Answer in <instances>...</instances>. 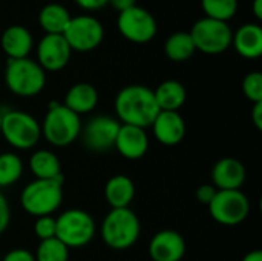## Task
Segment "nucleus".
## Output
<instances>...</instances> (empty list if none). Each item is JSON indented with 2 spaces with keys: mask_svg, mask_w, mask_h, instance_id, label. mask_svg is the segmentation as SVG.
<instances>
[{
  "mask_svg": "<svg viewBox=\"0 0 262 261\" xmlns=\"http://www.w3.org/2000/svg\"><path fill=\"white\" fill-rule=\"evenodd\" d=\"M115 112L121 120V125L146 129L152 126L160 108L150 88L143 85H129L117 94Z\"/></svg>",
  "mask_w": 262,
  "mask_h": 261,
  "instance_id": "1",
  "label": "nucleus"
},
{
  "mask_svg": "<svg viewBox=\"0 0 262 261\" xmlns=\"http://www.w3.org/2000/svg\"><path fill=\"white\" fill-rule=\"evenodd\" d=\"M140 220L129 208L112 209L103 220L101 238L115 251H126L132 248L140 237Z\"/></svg>",
  "mask_w": 262,
  "mask_h": 261,
  "instance_id": "2",
  "label": "nucleus"
},
{
  "mask_svg": "<svg viewBox=\"0 0 262 261\" xmlns=\"http://www.w3.org/2000/svg\"><path fill=\"white\" fill-rule=\"evenodd\" d=\"M5 82L12 94L20 97H34L43 91L46 85V74L43 68L29 57L8 58Z\"/></svg>",
  "mask_w": 262,
  "mask_h": 261,
  "instance_id": "3",
  "label": "nucleus"
},
{
  "mask_svg": "<svg viewBox=\"0 0 262 261\" xmlns=\"http://www.w3.org/2000/svg\"><path fill=\"white\" fill-rule=\"evenodd\" d=\"M63 200V180H38L26 185L20 195L25 212L34 217L52 215Z\"/></svg>",
  "mask_w": 262,
  "mask_h": 261,
  "instance_id": "4",
  "label": "nucleus"
},
{
  "mask_svg": "<svg viewBox=\"0 0 262 261\" xmlns=\"http://www.w3.org/2000/svg\"><path fill=\"white\" fill-rule=\"evenodd\" d=\"M40 128L43 137L52 146L63 148L77 140L81 131V120L80 115L68 109L64 105L51 103Z\"/></svg>",
  "mask_w": 262,
  "mask_h": 261,
  "instance_id": "5",
  "label": "nucleus"
},
{
  "mask_svg": "<svg viewBox=\"0 0 262 261\" xmlns=\"http://www.w3.org/2000/svg\"><path fill=\"white\" fill-rule=\"evenodd\" d=\"M95 235V222L83 209H68L55 218V238L68 249L83 248Z\"/></svg>",
  "mask_w": 262,
  "mask_h": 261,
  "instance_id": "6",
  "label": "nucleus"
},
{
  "mask_svg": "<svg viewBox=\"0 0 262 261\" xmlns=\"http://www.w3.org/2000/svg\"><path fill=\"white\" fill-rule=\"evenodd\" d=\"M196 51L204 54H221L232 46L233 31L227 22L203 17L189 31Z\"/></svg>",
  "mask_w": 262,
  "mask_h": 261,
  "instance_id": "7",
  "label": "nucleus"
},
{
  "mask_svg": "<svg viewBox=\"0 0 262 261\" xmlns=\"http://www.w3.org/2000/svg\"><path fill=\"white\" fill-rule=\"evenodd\" d=\"M5 140L17 149H31L41 137L40 123L23 111H8L2 117V132Z\"/></svg>",
  "mask_w": 262,
  "mask_h": 261,
  "instance_id": "8",
  "label": "nucleus"
},
{
  "mask_svg": "<svg viewBox=\"0 0 262 261\" xmlns=\"http://www.w3.org/2000/svg\"><path fill=\"white\" fill-rule=\"evenodd\" d=\"M209 212L215 222L224 226L241 225L250 212V202L241 189L216 191L209 203Z\"/></svg>",
  "mask_w": 262,
  "mask_h": 261,
  "instance_id": "9",
  "label": "nucleus"
},
{
  "mask_svg": "<svg viewBox=\"0 0 262 261\" xmlns=\"http://www.w3.org/2000/svg\"><path fill=\"white\" fill-rule=\"evenodd\" d=\"M69 48L78 52H89L98 48L104 38V28L92 15L83 14L71 17L68 28L63 32Z\"/></svg>",
  "mask_w": 262,
  "mask_h": 261,
  "instance_id": "10",
  "label": "nucleus"
},
{
  "mask_svg": "<svg viewBox=\"0 0 262 261\" xmlns=\"http://www.w3.org/2000/svg\"><path fill=\"white\" fill-rule=\"evenodd\" d=\"M117 26L126 40L140 45L150 42L158 31V25L152 12L138 5L120 12Z\"/></svg>",
  "mask_w": 262,
  "mask_h": 261,
  "instance_id": "11",
  "label": "nucleus"
},
{
  "mask_svg": "<svg viewBox=\"0 0 262 261\" xmlns=\"http://www.w3.org/2000/svg\"><path fill=\"white\" fill-rule=\"evenodd\" d=\"M121 123L107 115H97L91 118L80 131L83 145L92 152H106L115 146Z\"/></svg>",
  "mask_w": 262,
  "mask_h": 261,
  "instance_id": "12",
  "label": "nucleus"
},
{
  "mask_svg": "<svg viewBox=\"0 0 262 261\" xmlns=\"http://www.w3.org/2000/svg\"><path fill=\"white\" fill-rule=\"evenodd\" d=\"M72 49L63 34H45L37 45V63L43 71H61L71 60Z\"/></svg>",
  "mask_w": 262,
  "mask_h": 261,
  "instance_id": "13",
  "label": "nucleus"
},
{
  "mask_svg": "<svg viewBox=\"0 0 262 261\" xmlns=\"http://www.w3.org/2000/svg\"><path fill=\"white\" fill-rule=\"evenodd\" d=\"M186 254L183 235L172 229L157 232L149 243V255L154 261H181Z\"/></svg>",
  "mask_w": 262,
  "mask_h": 261,
  "instance_id": "14",
  "label": "nucleus"
},
{
  "mask_svg": "<svg viewBox=\"0 0 262 261\" xmlns=\"http://www.w3.org/2000/svg\"><path fill=\"white\" fill-rule=\"evenodd\" d=\"M212 182L218 191H236L246 182V168L238 158H221L212 168Z\"/></svg>",
  "mask_w": 262,
  "mask_h": 261,
  "instance_id": "15",
  "label": "nucleus"
},
{
  "mask_svg": "<svg viewBox=\"0 0 262 261\" xmlns=\"http://www.w3.org/2000/svg\"><path fill=\"white\" fill-rule=\"evenodd\" d=\"M152 128L155 138L166 146L178 145L186 135V123L178 111H160Z\"/></svg>",
  "mask_w": 262,
  "mask_h": 261,
  "instance_id": "16",
  "label": "nucleus"
},
{
  "mask_svg": "<svg viewBox=\"0 0 262 261\" xmlns=\"http://www.w3.org/2000/svg\"><path fill=\"white\" fill-rule=\"evenodd\" d=\"M114 148L124 158L138 160L147 152L149 138H147V134L144 129L130 126V125H121Z\"/></svg>",
  "mask_w": 262,
  "mask_h": 261,
  "instance_id": "17",
  "label": "nucleus"
},
{
  "mask_svg": "<svg viewBox=\"0 0 262 261\" xmlns=\"http://www.w3.org/2000/svg\"><path fill=\"white\" fill-rule=\"evenodd\" d=\"M0 46L8 58H26L34 46V38L21 25L8 26L0 37Z\"/></svg>",
  "mask_w": 262,
  "mask_h": 261,
  "instance_id": "18",
  "label": "nucleus"
},
{
  "mask_svg": "<svg viewBox=\"0 0 262 261\" xmlns=\"http://www.w3.org/2000/svg\"><path fill=\"white\" fill-rule=\"evenodd\" d=\"M232 45L244 58H258L262 54V28L256 23H246L233 32Z\"/></svg>",
  "mask_w": 262,
  "mask_h": 261,
  "instance_id": "19",
  "label": "nucleus"
},
{
  "mask_svg": "<svg viewBox=\"0 0 262 261\" xmlns=\"http://www.w3.org/2000/svg\"><path fill=\"white\" fill-rule=\"evenodd\" d=\"M98 103V92L91 83H75L64 95V106L77 115L88 114L95 109Z\"/></svg>",
  "mask_w": 262,
  "mask_h": 261,
  "instance_id": "20",
  "label": "nucleus"
},
{
  "mask_svg": "<svg viewBox=\"0 0 262 261\" xmlns=\"http://www.w3.org/2000/svg\"><path fill=\"white\" fill-rule=\"evenodd\" d=\"M104 197L112 209L129 208L135 197L134 182L127 175H114L104 186Z\"/></svg>",
  "mask_w": 262,
  "mask_h": 261,
  "instance_id": "21",
  "label": "nucleus"
},
{
  "mask_svg": "<svg viewBox=\"0 0 262 261\" xmlns=\"http://www.w3.org/2000/svg\"><path fill=\"white\" fill-rule=\"evenodd\" d=\"M29 168L38 180H63L60 160L51 151H35L29 158Z\"/></svg>",
  "mask_w": 262,
  "mask_h": 261,
  "instance_id": "22",
  "label": "nucleus"
},
{
  "mask_svg": "<svg viewBox=\"0 0 262 261\" xmlns=\"http://www.w3.org/2000/svg\"><path fill=\"white\" fill-rule=\"evenodd\" d=\"M155 102L160 111H178L187 97L186 88L177 80H166L154 91Z\"/></svg>",
  "mask_w": 262,
  "mask_h": 261,
  "instance_id": "23",
  "label": "nucleus"
},
{
  "mask_svg": "<svg viewBox=\"0 0 262 261\" xmlns=\"http://www.w3.org/2000/svg\"><path fill=\"white\" fill-rule=\"evenodd\" d=\"M69 22L71 14L60 3H48L38 12V25L46 34H63Z\"/></svg>",
  "mask_w": 262,
  "mask_h": 261,
  "instance_id": "24",
  "label": "nucleus"
},
{
  "mask_svg": "<svg viewBox=\"0 0 262 261\" xmlns=\"http://www.w3.org/2000/svg\"><path fill=\"white\" fill-rule=\"evenodd\" d=\"M196 48L187 31H177L170 34L164 43V52L172 62H186L195 54Z\"/></svg>",
  "mask_w": 262,
  "mask_h": 261,
  "instance_id": "25",
  "label": "nucleus"
},
{
  "mask_svg": "<svg viewBox=\"0 0 262 261\" xmlns=\"http://www.w3.org/2000/svg\"><path fill=\"white\" fill-rule=\"evenodd\" d=\"M23 174V163L17 154H0V188L14 185Z\"/></svg>",
  "mask_w": 262,
  "mask_h": 261,
  "instance_id": "26",
  "label": "nucleus"
},
{
  "mask_svg": "<svg viewBox=\"0 0 262 261\" xmlns=\"http://www.w3.org/2000/svg\"><path fill=\"white\" fill-rule=\"evenodd\" d=\"M201 8L206 17L227 22L238 11V0H201Z\"/></svg>",
  "mask_w": 262,
  "mask_h": 261,
  "instance_id": "27",
  "label": "nucleus"
},
{
  "mask_svg": "<svg viewBox=\"0 0 262 261\" xmlns=\"http://www.w3.org/2000/svg\"><path fill=\"white\" fill-rule=\"evenodd\" d=\"M34 257H35V261H68L69 249L58 238L54 237V238L40 242Z\"/></svg>",
  "mask_w": 262,
  "mask_h": 261,
  "instance_id": "28",
  "label": "nucleus"
},
{
  "mask_svg": "<svg viewBox=\"0 0 262 261\" xmlns=\"http://www.w3.org/2000/svg\"><path fill=\"white\" fill-rule=\"evenodd\" d=\"M243 92L252 103L262 102V74L259 71L249 72L243 80Z\"/></svg>",
  "mask_w": 262,
  "mask_h": 261,
  "instance_id": "29",
  "label": "nucleus"
},
{
  "mask_svg": "<svg viewBox=\"0 0 262 261\" xmlns=\"http://www.w3.org/2000/svg\"><path fill=\"white\" fill-rule=\"evenodd\" d=\"M34 234L40 238V242L54 238L55 237V218L52 215L37 217L35 225H34Z\"/></svg>",
  "mask_w": 262,
  "mask_h": 261,
  "instance_id": "30",
  "label": "nucleus"
},
{
  "mask_svg": "<svg viewBox=\"0 0 262 261\" xmlns=\"http://www.w3.org/2000/svg\"><path fill=\"white\" fill-rule=\"evenodd\" d=\"M216 191H218V189H216L213 185H203V186H200V188L196 189V200H198L200 203L209 206V203H210L212 198L215 197Z\"/></svg>",
  "mask_w": 262,
  "mask_h": 261,
  "instance_id": "31",
  "label": "nucleus"
},
{
  "mask_svg": "<svg viewBox=\"0 0 262 261\" xmlns=\"http://www.w3.org/2000/svg\"><path fill=\"white\" fill-rule=\"evenodd\" d=\"M11 220V212H9V205L6 202V198L3 197V194L0 192V234H3L9 225Z\"/></svg>",
  "mask_w": 262,
  "mask_h": 261,
  "instance_id": "32",
  "label": "nucleus"
},
{
  "mask_svg": "<svg viewBox=\"0 0 262 261\" xmlns=\"http://www.w3.org/2000/svg\"><path fill=\"white\" fill-rule=\"evenodd\" d=\"M2 261H35V257L26 249H12L3 257Z\"/></svg>",
  "mask_w": 262,
  "mask_h": 261,
  "instance_id": "33",
  "label": "nucleus"
},
{
  "mask_svg": "<svg viewBox=\"0 0 262 261\" xmlns=\"http://www.w3.org/2000/svg\"><path fill=\"white\" fill-rule=\"evenodd\" d=\"M107 2L109 0H75V3L86 11H98L103 6H106Z\"/></svg>",
  "mask_w": 262,
  "mask_h": 261,
  "instance_id": "34",
  "label": "nucleus"
},
{
  "mask_svg": "<svg viewBox=\"0 0 262 261\" xmlns=\"http://www.w3.org/2000/svg\"><path fill=\"white\" fill-rule=\"evenodd\" d=\"M107 5H112V8L117 9L118 12H123V11L135 6L137 5V0H109Z\"/></svg>",
  "mask_w": 262,
  "mask_h": 261,
  "instance_id": "35",
  "label": "nucleus"
},
{
  "mask_svg": "<svg viewBox=\"0 0 262 261\" xmlns=\"http://www.w3.org/2000/svg\"><path fill=\"white\" fill-rule=\"evenodd\" d=\"M252 120L253 125L256 126V129H262V102L253 103V109H252Z\"/></svg>",
  "mask_w": 262,
  "mask_h": 261,
  "instance_id": "36",
  "label": "nucleus"
},
{
  "mask_svg": "<svg viewBox=\"0 0 262 261\" xmlns=\"http://www.w3.org/2000/svg\"><path fill=\"white\" fill-rule=\"evenodd\" d=\"M253 15L261 20L262 18V0H253Z\"/></svg>",
  "mask_w": 262,
  "mask_h": 261,
  "instance_id": "37",
  "label": "nucleus"
},
{
  "mask_svg": "<svg viewBox=\"0 0 262 261\" xmlns=\"http://www.w3.org/2000/svg\"><path fill=\"white\" fill-rule=\"evenodd\" d=\"M243 261H262V252L261 251H252L243 258Z\"/></svg>",
  "mask_w": 262,
  "mask_h": 261,
  "instance_id": "38",
  "label": "nucleus"
},
{
  "mask_svg": "<svg viewBox=\"0 0 262 261\" xmlns=\"http://www.w3.org/2000/svg\"><path fill=\"white\" fill-rule=\"evenodd\" d=\"M2 117H3V114L0 112V132H2Z\"/></svg>",
  "mask_w": 262,
  "mask_h": 261,
  "instance_id": "39",
  "label": "nucleus"
}]
</instances>
